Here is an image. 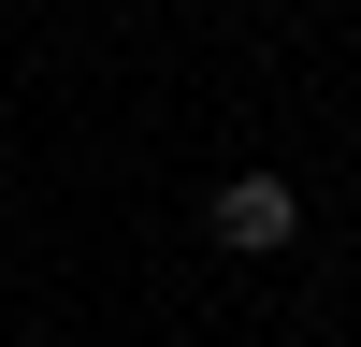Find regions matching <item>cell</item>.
<instances>
[{"instance_id": "cell-1", "label": "cell", "mask_w": 361, "mask_h": 347, "mask_svg": "<svg viewBox=\"0 0 361 347\" xmlns=\"http://www.w3.org/2000/svg\"><path fill=\"white\" fill-rule=\"evenodd\" d=\"M202 231H217V246H289V231H304V188H289V174H231V188L202 202Z\"/></svg>"}]
</instances>
